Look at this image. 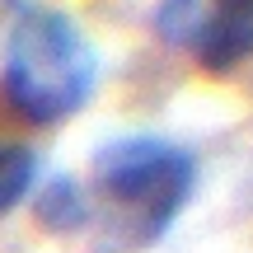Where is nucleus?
<instances>
[{"label":"nucleus","mask_w":253,"mask_h":253,"mask_svg":"<svg viewBox=\"0 0 253 253\" xmlns=\"http://www.w3.org/2000/svg\"><path fill=\"white\" fill-rule=\"evenodd\" d=\"M211 0H160V14H155V24H160V33L169 38L173 47H192L202 33V19H207Z\"/></svg>","instance_id":"nucleus-6"},{"label":"nucleus","mask_w":253,"mask_h":253,"mask_svg":"<svg viewBox=\"0 0 253 253\" xmlns=\"http://www.w3.org/2000/svg\"><path fill=\"white\" fill-rule=\"evenodd\" d=\"M192 52H197L202 71L211 75H225L239 61H249L253 56V0H211Z\"/></svg>","instance_id":"nucleus-3"},{"label":"nucleus","mask_w":253,"mask_h":253,"mask_svg":"<svg viewBox=\"0 0 253 253\" xmlns=\"http://www.w3.org/2000/svg\"><path fill=\"white\" fill-rule=\"evenodd\" d=\"M99 61L84 33L56 9H28L5 47V99L33 126L66 122L94 94Z\"/></svg>","instance_id":"nucleus-2"},{"label":"nucleus","mask_w":253,"mask_h":253,"mask_svg":"<svg viewBox=\"0 0 253 253\" xmlns=\"http://www.w3.org/2000/svg\"><path fill=\"white\" fill-rule=\"evenodd\" d=\"M33 178H38V155L28 145L0 141V216H9L33 192Z\"/></svg>","instance_id":"nucleus-5"},{"label":"nucleus","mask_w":253,"mask_h":253,"mask_svg":"<svg viewBox=\"0 0 253 253\" xmlns=\"http://www.w3.org/2000/svg\"><path fill=\"white\" fill-rule=\"evenodd\" d=\"M94 188L113 216V239L103 253H131L145 249L178 220L183 202L192 197L197 164L178 141L164 136H118L99 145L94 155Z\"/></svg>","instance_id":"nucleus-1"},{"label":"nucleus","mask_w":253,"mask_h":253,"mask_svg":"<svg viewBox=\"0 0 253 253\" xmlns=\"http://www.w3.org/2000/svg\"><path fill=\"white\" fill-rule=\"evenodd\" d=\"M38 220H42V230H52V235L80 230L84 220H89V202H84L80 183L75 178H52L38 192Z\"/></svg>","instance_id":"nucleus-4"}]
</instances>
